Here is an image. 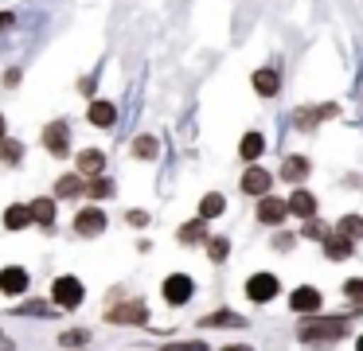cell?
Here are the masks:
<instances>
[{
    "label": "cell",
    "mask_w": 363,
    "mask_h": 351,
    "mask_svg": "<svg viewBox=\"0 0 363 351\" xmlns=\"http://www.w3.org/2000/svg\"><path fill=\"white\" fill-rule=\"evenodd\" d=\"M28 223H35V218H32V207H24V203L4 211V226H9V230H24Z\"/></svg>",
    "instance_id": "16"
},
{
    "label": "cell",
    "mask_w": 363,
    "mask_h": 351,
    "mask_svg": "<svg viewBox=\"0 0 363 351\" xmlns=\"http://www.w3.org/2000/svg\"><path fill=\"white\" fill-rule=\"evenodd\" d=\"M51 301H55L59 308H79L82 304V281L79 277H59L55 285H51Z\"/></svg>",
    "instance_id": "1"
},
{
    "label": "cell",
    "mask_w": 363,
    "mask_h": 351,
    "mask_svg": "<svg viewBox=\"0 0 363 351\" xmlns=\"http://www.w3.org/2000/svg\"><path fill=\"white\" fill-rule=\"evenodd\" d=\"M28 285H32L28 269H20V265H9V269H0V293L20 296V293H28Z\"/></svg>",
    "instance_id": "6"
},
{
    "label": "cell",
    "mask_w": 363,
    "mask_h": 351,
    "mask_svg": "<svg viewBox=\"0 0 363 351\" xmlns=\"http://www.w3.org/2000/svg\"><path fill=\"white\" fill-rule=\"evenodd\" d=\"M74 230H79L82 238H94V234H102V230H106V215H102L98 207L79 211V215H74Z\"/></svg>",
    "instance_id": "7"
},
{
    "label": "cell",
    "mask_w": 363,
    "mask_h": 351,
    "mask_svg": "<svg viewBox=\"0 0 363 351\" xmlns=\"http://www.w3.org/2000/svg\"><path fill=\"white\" fill-rule=\"evenodd\" d=\"M43 148H48L51 156H67V148H71V129H67V121H51L48 129H43Z\"/></svg>",
    "instance_id": "4"
},
{
    "label": "cell",
    "mask_w": 363,
    "mask_h": 351,
    "mask_svg": "<svg viewBox=\"0 0 363 351\" xmlns=\"http://www.w3.org/2000/svg\"><path fill=\"white\" fill-rule=\"evenodd\" d=\"M355 351H363V335H359V340H355Z\"/></svg>",
    "instance_id": "36"
},
{
    "label": "cell",
    "mask_w": 363,
    "mask_h": 351,
    "mask_svg": "<svg viewBox=\"0 0 363 351\" xmlns=\"http://www.w3.org/2000/svg\"><path fill=\"white\" fill-rule=\"evenodd\" d=\"M24 160V145L20 140H0V164H16Z\"/></svg>",
    "instance_id": "26"
},
{
    "label": "cell",
    "mask_w": 363,
    "mask_h": 351,
    "mask_svg": "<svg viewBox=\"0 0 363 351\" xmlns=\"http://www.w3.org/2000/svg\"><path fill=\"white\" fill-rule=\"evenodd\" d=\"M281 176H285V179H293V184H301V179L308 176V160H305V156H285Z\"/></svg>",
    "instance_id": "20"
},
{
    "label": "cell",
    "mask_w": 363,
    "mask_h": 351,
    "mask_svg": "<svg viewBox=\"0 0 363 351\" xmlns=\"http://www.w3.org/2000/svg\"><path fill=\"white\" fill-rule=\"evenodd\" d=\"M336 113H340L336 106H308V109H297V113H293V125H297V129H313L324 117H336Z\"/></svg>",
    "instance_id": "9"
},
{
    "label": "cell",
    "mask_w": 363,
    "mask_h": 351,
    "mask_svg": "<svg viewBox=\"0 0 363 351\" xmlns=\"http://www.w3.org/2000/svg\"><path fill=\"white\" fill-rule=\"evenodd\" d=\"M227 351H250V347H227Z\"/></svg>",
    "instance_id": "37"
},
{
    "label": "cell",
    "mask_w": 363,
    "mask_h": 351,
    "mask_svg": "<svg viewBox=\"0 0 363 351\" xmlns=\"http://www.w3.org/2000/svg\"><path fill=\"white\" fill-rule=\"evenodd\" d=\"M191 293H196V281H191L188 273H172V277L164 281V301L168 304H188Z\"/></svg>",
    "instance_id": "3"
},
{
    "label": "cell",
    "mask_w": 363,
    "mask_h": 351,
    "mask_svg": "<svg viewBox=\"0 0 363 351\" xmlns=\"http://www.w3.org/2000/svg\"><path fill=\"white\" fill-rule=\"evenodd\" d=\"M223 211H227V199H223L219 191L203 195V203H199V218H215V215H223Z\"/></svg>",
    "instance_id": "23"
},
{
    "label": "cell",
    "mask_w": 363,
    "mask_h": 351,
    "mask_svg": "<svg viewBox=\"0 0 363 351\" xmlns=\"http://www.w3.org/2000/svg\"><path fill=\"white\" fill-rule=\"evenodd\" d=\"M285 215H289V199H274V195H262L258 199V223L277 226Z\"/></svg>",
    "instance_id": "5"
},
{
    "label": "cell",
    "mask_w": 363,
    "mask_h": 351,
    "mask_svg": "<svg viewBox=\"0 0 363 351\" xmlns=\"http://www.w3.org/2000/svg\"><path fill=\"white\" fill-rule=\"evenodd\" d=\"M12 23V12H0V28H9Z\"/></svg>",
    "instance_id": "34"
},
{
    "label": "cell",
    "mask_w": 363,
    "mask_h": 351,
    "mask_svg": "<svg viewBox=\"0 0 363 351\" xmlns=\"http://www.w3.org/2000/svg\"><path fill=\"white\" fill-rule=\"evenodd\" d=\"M74 164H79V176L82 179H98V176H102V168H106V156L98 152V148H82Z\"/></svg>",
    "instance_id": "10"
},
{
    "label": "cell",
    "mask_w": 363,
    "mask_h": 351,
    "mask_svg": "<svg viewBox=\"0 0 363 351\" xmlns=\"http://www.w3.org/2000/svg\"><path fill=\"white\" fill-rule=\"evenodd\" d=\"M157 152H160L157 137H137V140H133V156H137V160H152Z\"/></svg>",
    "instance_id": "25"
},
{
    "label": "cell",
    "mask_w": 363,
    "mask_h": 351,
    "mask_svg": "<svg viewBox=\"0 0 363 351\" xmlns=\"http://www.w3.org/2000/svg\"><path fill=\"white\" fill-rule=\"evenodd\" d=\"M118 121V109L110 106V101H90V125H98V129H110V125Z\"/></svg>",
    "instance_id": "13"
},
{
    "label": "cell",
    "mask_w": 363,
    "mask_h": 351,
    "mask_svg": "<svg viewBox=\"0 0 363 351\" xmlns=\"http://www.w3.org/2000/svg\"><path fill=\"white\" fill-rule=\"evenodd\" d=\"M352 246H355V242H352V238H344V234H336V230H332L328 238H324V250H328L332 262H344V257H352Z\"/></svg>",
    "instance_id": "15"
},
{
    "label": "cell",
    "mask_w": 363,
    "mask_h": 351,
    "mask_svg": "<svg viewBox=\"0 0 363 351\" xmlns=\"http://www.w3.org/2000/svg\"><path fill=\"white\" fill-rule=\"evenodd\" d=\"M289 308L293 312H316V308H320V293H316L313 285L293 289V293H289Z\"/></svg>",
    "instance_id": "11"
},
{
    "label": "cell",
    "mask_w": 363,
    "mask_h": 351,
    "mask_svg": "<svg viewBox=\"0 0 363 351\" xmlns=\"http://www.w3.org/2000/svg\"><path fill=\"white\" fill-rule=\"evenodd\" d=\"M203 324H207V328H242L246 320H242V316H235V312H215V316H207V320H203Z\"/></svg>",
    "instance_id": "27"
},
{
    "label": "cell",
    "mask_w": 363,
    "mask_h": 351,
    "mask_svg": "<svg viewBox=\"0 0 363 351\" xmlns=\"http://www.w3.org/2000/svg\"><path fill=\"white\" fill-rule=\"evenodd\" d=\"M207 254H211V262H227L230 242H227V238H211V242H207Z\"/></svg>",
    "instance_id": "30"
},
{
    "label": "cell",
    "mask_w": 363,
    "mask_h": 351,
    "mask_svg": "<svg viewBox=\"0 0 363 351\" xmlns=\"http://www.w3.org/2000/svg\"><path fill=\"white\" fill-rule=\"evenodd\" d=\"M277 86H281V78H277V70H258L254 74V90L262 94V98H274Z\"/></svg>",
    "instance_id": "18"
},
{
    "label": "cell",
    "mask_w": 363,
    "mask_h": 351,
    "mask_svg": "<svg viewBox=\"0 0 363 351\" xmlns=\"http://www.w3.org/2000/svg\"><path fill=\"white\" fill-rule=\"evenodd\" d=\"M82 340H86V332H67L63 335V343H82Z\"/></svg>",
    "instance_id": "33"
},
{
    "label": "cell",
    "mask_w": 363,
    "mask_h": 351,
    "mask_svg": "<svg viewBox=\"0 0 363 351\" xmlns=\"http://www.w3.org/2000/svg\"><path fill=\"white\" fill-rule=\"evenodd\" d=\"M289 215L313 218V215H316V195H313V191H293V195H289Z\"/></svg>",
    "instance_id": "14"
},
{
    "label": "cell",
    "mask_w": 363,
    "mask_h": 351,
    "mask_svg": "<svg viewBox=\"0 0 363 351\" xmlns=\"http://www.w3.org/2000/svg\"><path fill=\"white\" fill-rule=\"evenodd\" d=\"M269 184H274V176L269 172H262V168H246V176H242V191L246 195H266L269 191Z\"/></svg>",
    "instance_id": "12"
},
{
    "label": "cell",
    "mask_w": 363,
    "mask_h": 351,
    "mask_svg": "<svg viewBox=\"0 0 363 351\" xmlns=\"http://www.w3.org/2000/svg\"><path fill=\"white\" fill-rule=\"evenodd\" d=\"M277 277L274 273H254L250 281H246V296H250V301H258V304H266V301H274L277 296Z\"/></svg>",
    "instance_id": "2"
},
{
    "label": "cell",
    "mask_w": 363,
    "mask_h": 351,
    "mask_svg": "<svg viewBox=\"0 0 363 351\" xmlns=\"http://www.w3.org/2000/svg\"><path fill=\"white\" fill-rule=\"evenodd\" d=\"M0 140H9V137H4V117H0Z\"/></svg>",
    "instance_id": "35"
},
{
    "label": "cell",
    "mask_w": 363,
    "mask_h": 351,
    "mask_svg": "<svg viewBox=\"0 0 363 351\" xmlns=\"http://www.w3.org/2000/svg\"><path fill=\"white\" fill-rule=\"evenodd\" d=\"M180 242L184 246H196V242H207V218H196V223L180 226Z\"/></svg>",
    "instance_id": "17"
},
{
    "label": "cell",
    "mask_w": 363,
    "mask_h": 351,
    "mask_svg": "<svg viewBox=\"0 0 363 351\" xmlns=\"http://www.w3.org/2000/svg\"><path fill=\"white\" fill-rule=\"evenodd\" d=\"M149 320V308L141 301H129V304H118L110 308V324H145Z\"/></svg>",
    "instance_id": "8"
},
{
    "label": "cell",
    "mask_w": 363,
    "mask_h": 351,
    "mask_svg": "<svg viewBox=\"0 0 363 351\" xmlns=\"http://www.w3.org/2000/svg\"><path fill=\"white\" fill-rule=\"evenodd\" d=\"M55 195L59 199H71V195H86V179L82 176H63L55 184Z\"/></svg>",
    "instance_id": "21"
},
{
    "label": "cell",
    "mask_w": 363,
    "mask_h": 351,
    "mask_svg": "<svg viewBox=\"0 0 363 351\" xmlns=\"http://www.w3.org/2000/svg\"><path fill=\"white\" fill-rule=\"evenodd\" d=\"M32 218L40 226H51V223H55V199H35L32 203Z\"/></svg>",
    "instance_id": "24"
},
{
    "label": "cell",
    "mask_w": 363,
    "mask_h": 351,
    "mask_svg": "<svg viewBox=\"0 0 363 351\" xmlns=\"http://www.w3.org/2000/svg\"><path fill=\"white\" fill-rule=\"evenodd\" d=\"M344 293H347V301H352V304H363V277L344 281Z\"/></svg>",
    "instance_id": "31"
},
{
    "label": "cell",
    "mask_w": 363,
    "mask_h": 351,
    "mask_svg": "<svg viewBox=\"0 0 363 351\" xmlns=\"http://www.w3.org/2000/svg\"><path fill=\"white\" fill-rule=\"evenodd\" d=\"M336 234H344V238L359 242V238H363V218H359V215H344V218L336 223Z\"/></svg>",
    "instance_id": "22"
},
{
    "label": "cell",
    "mask_w": 363,
    "mask_h": 351,
    "mask_svg": "<svg viewBox=\"0 0 363 351\" xmlns=\"http://www.w3.org/2000/svg\"><path fill=\"white\" fill-rule=\"evenodd\" d=\"M301 234H305V238H313V242H324L332 230H328L324 223H316V218H305V226H301Z\"/></svg>",
    "instance_id": "28"
},
{
    "label": "cell",
    "mask_w": 363,
    "mask_h": 351,
    "mask_svg": "<svg viewBox=\"0 0 363 351\" xmlns=\"http://www.w3.org/2000/svg\"><path fill=\"white\" fill-rule=\"evenodd\" d=\"M86 195H90V199H106V195H113V184L98 176V179H90V184H86Z\"/></svg>",
    "instance_id": "29"
},
{
    "label": "cell",
    "mask_w": 363,
    "mask_h": 351,
    "mask_svg": "<svg viewBox=\"0 0 363 351\" xmlns=\"http://www.w3.org/2000/svg\"><path fill=\"white\" fill-rule=\"evenodd\" d=\"M238 152H242V160H258V156L266 152V137H262V133H246Z\"/></svg>",
    "instance_id": "19"
},
{
    "label": "cell",
    "mask_w": 363,
    "mask_h": 351,
    "mask_svg": "<svg viewBox=\"0 0 363 351\" xmlns=\"http://www.w3.org/2000/svg\"><path fill=\"white\" fill-rule=\"evenodd\" d=\"M129 223H133V226H145V223H149V215H145V211H129Z\"/></svg>",
    "instance_id": "32"
}]
</instances>
